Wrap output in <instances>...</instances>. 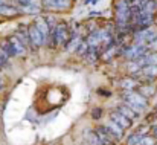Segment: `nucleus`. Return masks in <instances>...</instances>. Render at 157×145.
Returning a JSON list of instances; mask_svg holds the SVG:
<instances>
[{"label":"nucleus","mask_w":157,"mask_h":145,"mask_svg":"<svg viewBox=\"0 0 157 145\" xmlns=\"http://www.w3.org/2000/svg\"><path fill=\"white\" fill-rule=\"evenodd\" d=\"M142 135L140 133H136V135H131L130 136V139H128V145H140L142 142Z\"/></svg>","instance_id":"obj_21"},{"label":"nucleus","mask_w":157,"mask_h":145,"mask_svg":"<svg viewBox=\"0 0 157 145\" xmlns=\"http://www.w3.org/2000/svg\"><path fill=\"white\" fill-rule=\"evenodd\" d=\"M121 86H122L124 90H133V87H136V81H133L130 78H125V80L121 81Z\"/></svg>","instance_id":"obj_20"},{"label":"nucleus","mask_w":157,"mask_h":145,"mask_svg":"<svg viewBox=\"0 0 157 145\" xmlns=\"http://www.w3.org/2000/svg\"><path fill=\"white\" fill-rule=\"evenodd\" d=\"M117 110H119L121 113H124L125 116H128L130 119H134V118H137V116H139V113H136V112H134L133 108H130L127 104H124V105H119V108H117Z\"/></svg>","instance_id":"obj_17"},{"label":"nucleus","mask_w":157,"mask_h":145,"mask_svg":"<svg viewBox=\"0 0 157 145\" xmlns=\"http://www.w3.org/2000/svg\"><path fill=\"white\" fill-rule=\"evenodd\" d=\"M81 43H82V41H81V38H79V37H76V38H73V40H72V43H70V45H67V49H69L70 52H73V50L76 52Z\"/></svg>","instance_id":"obj_22"},{"label":"nucleus","mask_w":157,"mask_h":145,"mask_svg":"<svg viewBox=\"0 0 157 145\" xmlns=\"http://www.w3.org/2000/svg\"><path fill=\"white\" fill-rule=\"evenodd\" d=\"M44 6L52 9H66L70 5V0H43Z\"/></svg>","instance_id":"obj_9"},{"label":"nucleus","mask_w":157,"mask_h":145,"mask_svg":"<svg viewBox=\"0 0 157 145\" xmlns=\"http://www.w3.org/2000/svg\"><path fill=\"white\" fill-rule=\"evenodd\" d=\"M9 41L12 43V46L15 48V50H17V55H23L25 52H26V46L20 41V38L17 37V35H14V37H11L9 38Z\"/></svg>","instance_id":"obj_12"},{"label":"nucleus","mask_w":157,"mask_h":145,"mask_svg":"<svg viewBox=\"0 0 157 145\" xmlns=\"http://www.w3.org/2000/svg\"><path fill=\"white\" fill-rule=\"evenodd\" d=\"M18 12L20 9L15 5H0V15H14Z\"/></svg>","instance_id":"obj_11"},{"label":"nucleus","mask_w":157,"mask_h":145,"mask_svg":"<svg viewBox=\"0 0 157 145\" xmlns=\"http://www.w3.org/2000/svg\"><path fill=\"white\" fill-rule=\"evenodd\" d=\"M139 93L144 95L145 98H151L156 93V90H154L153 86H142V87H139Z\"/></svg>","instance_id":"obj_19"},{"label":"nucleus","mask_w":157,"mask_h":145,"mask_svg":"<svg viewBox=\"0 0 157 145\" xmlns=\"http://www.w3.org/2000/svg\"><path fill=\"white\" fill-rule=\"evenodd\" d=\"M101 113H102V110H101V108H99V110H98V108H95V110H93V118H95V119H96V118H101Z\"/></svg>","instance_id":"obj_25"},{"label":"nucleus","mask_w":157,"mask_h":145,"mask_svg":"<svg viewBox=\"0 0 157 145\" xmlns=\"http://www.w3.org/2000/svg\"><path fill=\"white\" fill-rule=\"evenodd\" d=\"M96 133H98L99 141H101L102 145H113L114 141H117V138L110 131V128H108L107 125H104V127H98V128H96Z\"/></svg>","instance_id":"obj_4"},{"label":"nucleus","mask_w":157,"mask_h":145,"mask_svg":"<svg viewBox=\"0 0 157 145\" xmlns=\"http://www.w3.org/2000/svg\"><path fill=\"white\" fill-rule=\"evenodd\" d=\"M0 49H2V50H5L8 57H15V55H17V50H15V48L12 46V43H11L9 40L2 41V43H0Z\"/></svg>","instance_id":"obj_13"},{"label":"nucleus","mask_w":157,"mask_h":145,"mask_svg":"<svg viewBox=\"0 0 157 145\" xmlns=\"http://www.w3.org/2000/svg\"><path fill=\"white\" fill-rule=\"evenodd\" d=\"M8 58H9V57L6 55V52L0 49V66H2V67H3V66L8 63Z\"/></svg>","instance_id":"obj_24"},{"label":"nucleus","mask_w":157,"mask_h":145,"mask_svg":"<svg viewBox=\"0 0 157 145\" xmlns=\"http://www.w3.org/2000/svg\"><path fill=\"white\" fill-rule=\"evenodd\" d=\"M29 37H31V45H32V49L35 50L37 48H40L41 45H44V37H43V34L40 32V29L34 25V26H31L29 29Z\"/></svg>","instance_id":"obj_5"},{"label":"nucleus","mask_w":157,"mask_h":145,"mask_svg":"<svg viewBox=\"0 0 157 145\" xmlns=\"http://www.w3.org/2000/svg\"><path fill=\"white\" fill-rule=\"evenodd\" d=\"M140 9H142V12L154 14V11L157 9V2L156 0H145V2L140 5Z\"/></svg>","instance_id":"obj_14"},{"label":"nucleus","mask_w":157,"mask_h":145,"mask_svg":"<svg viewBox=\"0 0 157 145\" xmlns=\"http://www.w3.org/2000/svg\"><path fill=\"white\" fill-rule=\"evenodd\" d=\"M122 96H124L125 104H127L130 108H133L136 113H142V112L147 108V105H148V102H147V98L144 96V95H140L139 92L125 90Z\"/></svg>","instance_id":"obj_1"},{"label":"nucleus","mask_w":157,"mask_h":145,"mask_svg":"<svg viewBox=\"0 0 157 145\" xmlns=\"http://www.w3.org/2000/svg\"><path fill=\"white\" fill-rule=\"evenodd\" d=\"M153 131H154V138L157 139V127H154V128H153Z\"/></svg>","instance_id":"obj_27"},{"label":"nucleus","mask_w":157,"mask_h":145,"mask_svg":"<svg viewBox=\"0 0 157 145\" xmlns=\"http://www.w3.org/2000/svg\"><path fill=\"white\" fill-rule=\"evenodd\" d=\"M3 89V81H2V78H0V90Z\"/></svg>","instance_id":"obj_28"},{"label":"nucleus","mask_w":157,"mask_h":145,"mask_svg":"<svg viewBox=\"0 0 157 145\" xmlns=\"http://www.w3.org/2000/svg\"><path fill=\"white\" fill-rule=\"evenodd\" d=\"M51 38H52L53 45H67L69 40H70V35H69V26L66 23H56V26L51 31Z\"/></svg>","instance_id":"obj_2"},{"label":"nucleus","mask_w":157,"mask_h":145,"mask_svg":"<svg viewBox=\"0 0 157 145\" xmlns=\"http://www.w3.org/2000/svg\"><path fill=\"white\" fill-rule=\"evenodd\" d=\"M140 73H142L145 78L154 80V78H157V64H148V66H144V67L140 69Z\"/></svg>","instance_id":"obj_10"},{"label":"nucleus","mask_w":157,"mask_h":145,"mask_svg":"<svg viewBox=\"0 0 157 145\" xmlns=\"http://www.w3.org/2000/svg\"><path fill=\"white\" fill-rule=\"evenodd\" d=\"M110 119H111V121H114L116 124H119L124 130L131 127V119H130L128 116H125L124 113H121L119 110H117V112H113V113L110 115Z\"/></svg>","instance_id":"obj_6"},{"label":"nucleus","mask_w":157,"mask_h":145,"mask_svg":"<svg viewBox=\"0 0 157 145\" xmlns=\"http://www.w3.org/2000/svg\"><path fill=\"white\" fill-rule=\"evenodd\" d=\"M18 38H20V41L28 48V46H32L31 45V37H29V31H25V29H18L17 31V34H15Z\"/></svg>","instance_id":"obj_15"},{"label":"nucleus","mask_w":157,"mask_h":145,"mask_svg":"<svg viewBox=\"0 0 157 145\" xmlns=\"http://www.w3.org/2000/svg\"><path fill=\"white\" fill-rule=\"evenodd\" d=\"M0 5H11L9 0H0Z\"/></svg>","instance_id":"obj_26"},{"label":"nucleus","mask_w":157,"mask_h":145,"mask_svg":"<svg viewBox=\"0 0 157 145\" xmlns=\"http://www.w3.org/2000/svg\"><path fill=\"white\" fill-rule=\"evenodd\" d=\"M87 142H89V145H102L101 141H99V136H98L96 130L87 133Z\"/></svg>","instance_id":"obj_18"},{"label":"nucleus","mask_w":157,"mask_h":145,"mask_svg":"<svg viewBox=\"0 0 157 145\" xmlns=\"http://www.w3.org/2000/svg\"><path fill=\"white\" fill-rule=\"evenodd\" d=\"M107 127H108V128H110V131H111V133H113V135L117 138V141L122 138V135H124V128H122L119 124H116L114 121H111V122H110Z\"/></svg>","instance_id":"obj_16"},{"label":"nucleus","mask_w":157,"mask_h":145,"mask_svg":"<svg viewBox=\"0 0 157 145\" xmlns=\"http://www.w3.org/2000/svg\"><path fill=\"white\" fill-rule=\"evenodd\" d=\"M34 25H35V26L40 29V32L43 34L44 40L48 41V40L51 38V28H49V23H48V20H46V18H43V17H37Z\"/></svg>","instance_id":"obj_7"},{"label":"nucleus","mask_w":157,"mask_h":145,"mask_svg":"<svg viewBox=\"0 0 157 145\" xmlns=\"http://www.w3.org/2000/svg\"><path fill=\"white\" fill-rule=\"evenodd\" d=\"M87 45H89L90 48H96V49L99 48V46L102 45V29L92 32V34L87 37Z\"/></svg>","instance_id":"obj_8"},{"label":"nucleus","mask_w":157,"mask_h":145,"mask_svg":"<svg viewBox=\"0 0 157 145\" xmlns=\"http://www.w3.org/2000/svg\"><path fill=\"white\" fill-rule=\"evenodd\" d=\"M140 145H156V141H154V138H151V136H144Z\"/></svg>","instance_id":"obj_23"},{"label":"nucleus","mask_w":157,"mask_h":145,"mask_svg":"<svg viewBox=\"0 0 157 145\" xmlns=\"http://www.w3.org/2000/svg\"><path fill=\"white\" fill-rule=\"evenodd\" d=\"M0 69H2V66H0Z\"/></svg>","instance_id":"obj_29"},{"label":"nucleus","mask_w":157,"mask_h":145,"mask_svg":"<svg viewBox=\"0 0 157 145\" xmlns=\"http://www.w3.org/2000/svg\"><path fill=\"white\" fill-rule=\"evenodd\" d=\"M116 20L117 26H124L131 20V6L127 0H122L116 5Z\"/></svg>","instance_id":"obj_3"}]
</instances>
